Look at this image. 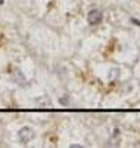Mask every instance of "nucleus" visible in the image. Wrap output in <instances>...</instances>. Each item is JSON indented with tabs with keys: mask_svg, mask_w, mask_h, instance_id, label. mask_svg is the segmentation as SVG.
Segmentation results:
<instances>
[{
	"mask_svg": "<svg viewBox=\"0 0 140 148\" xmlns=\"http://www.w3.org/2000/svg\"><path fill=\"white\" fill-rule=\"evenodd\" d=\"M17 137H18V140H20V142L29 143L35 138V131L31 127L25 126L17 132Z\"/></svg>",
	"mask_w": 140,
	"mask_h": 148,
	"instance_id": "nucleus-1",
	"label": "nucleus"
},
{
	"mask_svg": "<svg viewBox=\"0 0 140 148\" xmlns=\"http://www.w3.org/2000/svg\"><path fill=\"white\" fill-rule=\"evenodd\" d=\"M103 18V15H102V11L99 10V9H92V10L88 11L87 14V22L90 25H97L100 24Z\"/></svg>",
	"mask_w": 140,
	"mask_h": 148,
	"instance_id": "nucleus-2",
	"label": "nucleus"
},
{
	"mask_svg": "<svg viewBox=\"0 0 140 148\" xmlns=\"http://www.w3.org/2000/svg\"><path fill=\"white\" fill-rule=\"evenodd\" d=\"M4 3V0H0V5H1V4Z\"/></svg>",
	"mask_w": 140,
	"mask_h": 148,
	"instance_id": "nucleus-3",
	"label": "nucleus"
}]
</instances>
